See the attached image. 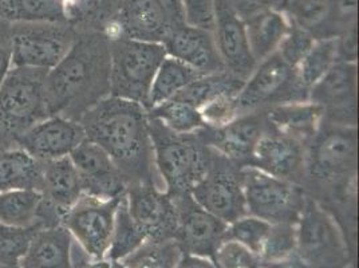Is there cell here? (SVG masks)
<instances>
[{
  "label": "cell",
  "mask_w": 359,
  "mask_h": 268,
  "mask_svg": "<svg viewBox=\"0 0 359 268\" xmlns=\"http://www.w3.org/2000/svg\"><path fill=\"white\" fill-rule=\"evenodd\" d=\"M79 123L86 138L110 156L126 185L150 184L165 191L154 161L145 106L109 95L88 110Z\"/></svg>",
  "instance_id": "cell-1"
},
{
  "label": "cell",
  "mask_w": 359,
  "mask_h": 268,
  "mask_svg": "<svg viewBox=\"0 0 359 268\" xmlns=\"http://www.w3.org/2000/svg\"><path fill=\"white\" fill-rule=\"evenodd\" d=\"M110 36L86 31L76 36L66 57L46 76L50 116L78 121L110 95Z\"/></svg>",
  "instance_id": "cell-2"
},
{
  "label": "cell",
  "mask_w": 359,
  "mask_h": 268,
  "mask_svg": "<svg viewBox=\"0 0 359 268\" xmlns=\"http://www.w3.org/2000/svg\"><path fill=\"white\" fill-rule=\"evenodd\" d=\"M358 129L322 121L307 147L303 189L322 207L357 199Z\"/></svg>",
  "instance_id": "cell-3"
},
{
  "label": "cell",
  "mask_w": 359,
  "mask_h": 268,
  "mask_svg": "<svg viewBox=\"0 0 359 268\" xmlns=\"http://www.w3.org/2000/svg\"><path fill=\"white\" fill-rule=\"evenodd\" d=\"M149 129L154 161L165 191L170 196L191 194L208 172L212 148L200 130L175 133L150 117Z\"/></svg>",
  "instance_id": "cell-4"
},
{
  "label": "cell",
  "mask_w": 359,
  "mask_h": 268,
  "mask_svg": "<svg viewBox=\"0 0 359 268\" xmlns=\"http://www.w3.org/2000/svg\"><path fill=\"white\" fill-rule=\"evenodd\" d=\"M163 43L110 38V95L147 107L153 79L166 58Z\"/></svg>",
  "instance_id": "cell-5"
},
{
  "label": "cell",
  "mask_w": 359,
  "mask_h": 268,
  "mask_svg": "<svg viewBox=\"0 0 359 268\" xmlns=\"http://www.w3.org/2000/svg\"><path fill=\"white\" fill-rule=\"evenodd\" d=\"M294 256L302 268H346L351 256L339 225L309 196L297 223Z\"/></svg>",
  "instance_id": "cell-6"
},
{
  "label": "cell",
  "mask_w": 359,
  "mask_h": 268,
  "mask_svg": "<svg viewBox=\"0 0 359 268\" xmlns=\"http://www.w3.org/2000/svg\"><path fill=\"white\" fill-rule=\"evenodd\" d=\"M303 101H309V90L302 85L297 67L285 63L278 53L257 63L236 95L240 116Z\"/></svg>",
  "instance_id": "cell-7"
},
{
  "label": "cell",
  "mask_w": 359,
  "mask_h": 268,
  "mask_svg": "<svg viewBox=\"0 0 359 268\" xmlns=\"http://www.w3.org/2000/svg\"><path fill=\"white\" fill-rule=\"evenodd\" d=\"M247 213L269 224H297L304 207V189L255 168L241 169Z\"/></svg>",
  "instance_id": "cell-8"
},
{
  "label": "cell",
  "mask_w": 359,
  "mask_h": 268,
  "mask_svg": "<svg viewBox=\"0 0 359 268\" xmlns=\"http://www.w3.org/2000/svg\"><path fill=\"white\" fill-rule=\"evenodd\" d=\"M46 70L11 67L0 88V126L19 135L50 117L46 98Z\"/></svg>",
  "instance_id": "cell-9"
},
{
  "label": "cell",
  "mask_w": 359,
  "mask_h": 268,
  "mask_svg": "<svg viewBox=\"0 0 359 268\" xmlns=\"http://www.w3.org/2000/svg\"><path fill=\"white\" fill-rule=\"evenodd\" d=\"M76 36L62 22H20L11 35L13 67L50 72L66 57Z\"/></svg>",
  "instance_id": "cell-10"
},
{
  "label": "cell",
  "mask_w": 359,
  "mask_h": 268,
  "mask_svg": "<svg viewBox=\"0 0 359 268\" xmlns=\"http://www.w3.org/2000/svg\"><path fill=\"white\" fill-rule=\"evenodd\" d=\"M243 166L212 149L210 168L191 196L201 208L224 223L248 215L241 181Z\"/></svg>",
  "instance_id": "cell-11"
},
{
  "label": "cell",
  "mask_w": 359,
  "mask_h": 268,
  "mask_svg": "<svg viewBox=\"0 0 359 268\" xmlns=\"http://www.w3.org/2000/svg\"><path fill=\"white\" fill-rule=\"evenodd\" d=\"M122 197L102 200L82 194L74 206L63 215L62 225L67 228L79 247L90 257L97 260L106 259L113 238L116 212Z\"/></svg>",
  "instance_id": "cell-12"
},
{
  "label": "cell",
  "mask_w": 359,
  "mask_h": 268,
  "mask_svg": "<svg viewBox=\"0 0 359 268\" xmlns=\"http://www.w3.org/2000/svg\"><path fill=\"white\" fill-rule=\"evenodd\" d=\"M358 66L335 62L309 91V101L323 110V119L344 126H358Z\"/></svg>",
  "instance_id": "cell-13"
},
{
  "label": "cell",
  "mask_w": 359,
  "mask_h": 268,
  "mask_svg": "<svg viewBox=\"0 0 359 268\" xmlns=\"http://www.w3.org/2000/svg\"><path fill=\"white\" fill-rule=\"evenodd\" d=\"M179 222L175 239L184 253L210 257L213 260L216 250L224 241L228 224L201 208L191 194L172 196Z\"/></svg>",
  "instance_id": "cell-14"
},
{
  "label": "cell",
  "mask_w": 359,
  "mask_h": 268,
  "mask_svg": "<svg viewBox=\"0 0 359 268\" xmlns=\"http://www.w3.org/2000/svg\"><path fill=\"white\" fill-rule=\"evenodd\" d=\"M125 196L129 213L147 240L175 239L179 212L170 194L150 184H133Z\"/></svg>",
  "instance_id": "cell-15"
},
{
  "label": "cell",
  "mask_w": 359,
  "mask_h": 268,
  "mask_svg": "<svg viewBox=\"0 0 359 268\" xmlns=\"http://www.w3.org/2000/svg\"><path fill=\"white\" fill-rule=\"evenodd\" d=\"M306 145L279 132L267 121L264 133L262 134L255 148L250 166H255L273 177L290 181L303 188L306 179Z\"/></svg>",
  "instance_id": "cell-16"
},
{
  "label": "cell",
  "mask_w": 359,
  "mask_h": 268,
  "mask_svg": "<svg viewBox=\"0 0 359 268\" xmlns=\"http://www.w3.org/2000/svg\"><path fill=\"white\" fill-rule=\"evenodd\" d=\"M85 140L82 125L62 116H50L16 135L20 149L26 150L41 163L70 156Z\"/></svg>",
  "instance_id": "cell-17"
},
{
  "label": "cell",
  "mask_w": 359,
  "mask_h": 268,
  "mask_svg": "<svg viewBox=\"0 0 359 268\" xmlns=\"http://www.w3.org/2000/svg\"><path fill=\"white\" fill-rule=\"evenodd\" d=\"M69 157L78 172L83 194L113 200L126 194L128 185L118 168L100 145L86 138Z\"/></svg>",
  "instance_id": "cell-18"
},
{
  "label": "cell",
  "mask_w": 359,
  "mask_h": 268,
  "mask_svg": "<svg viewBox=\"0 0 359 268\" xmlns=\"http://www.w3.org/2000/svg\"><path fill=\"white\" fill-rule=\"evenodd\" d=\"M213 35L225 70L245 82L257 63L250 50L245 23L236 15L229 0H215Z\"/></svg>",
  "instance_id": "cell-19"
},
{
  "label": "cell",
  "mask_w": 359,
  "mask_h": 268,
  "mask_svg": "<svg viewBox=\"0 0 359 268\" xmlns=\"http://www.w3.org/2000/svg\"><path fill=\"white\" fill-rule=\"evenodd\" d=\"M266 125V112H257L239 116L220 128L205 126L200 133L210 148L244 168L251 164Z\"/></svg>",
  "instance_id": "cell-20"
},
{
  "label": "cell",
  "mask_w": 359,
  "mask_h": 268,
  "mask_svg": "<svg viewBox=\"0 0 359 268\" xmlns=\"http://www.w3.org/2000/svg\"><path fill=\"white\" fill-rule=\"evenodd\" d=\"M164 47L168 57L185 63L201 75L225 70L212 31L192 27L187 23L176 26L166 38Z\"/></svg>",
  "instance_id": "cell-21"
},
{
  "label": "cell",
  "mask_w": 359,
  "mask_h": 268,
  "mask_svg": "<svg viewBox=\"0 0 359 268\" xmlns=\"http://www.w3.org/2000/svg\"><path fill=\"white\" fill-rule=\"evenodd\" d=\"M116 23L117 32L113 36L163 45L175 27L160 0H121Z\"/></svg>",
  "instance_id": "cell-22"
},
{
  "label": "cell",
  "mask_w": 359,
  "mask_h": 268,
  "mask_svg": "<svg viewBox=\"0 0 359 268\" xmlns=\"http://www.w3.org/2000/svg\"><path fill=\"white\" fill-rule=\"evenodd\" d=\"M74 239L62 224L41 228L19 266L23 268H72Z\"/></svg>",
  "instance_id": "cell-23"
},
{
  "label": "cell",
  "mask_w": 359,
  "mask_h": 268,
  "mask_svg": "<svg viewBox=\"0 0 359 268\" xmlns=\"http://www.w3.org/2000/svg\"><path fill=\"white\" fill-rule=\"evenodd\" d=\"M266 117L275 129L309 147L323 121V110L310 101H303L271 107Z\"/></svg>",
  "instance_id": "cell-24"
},
{
  "label": "cell",
  "mask_w": 359,
  "mask_h": 268,
  "mask_svg": "<svg viewBox=\"0 0 359 268\" xmlns=\"http://www.w3.org/2000/svg\"><path fill=\"white\" fill-rule=\"evenodd\" d=\"M43 194L63 215L83 194L81 180L70 157L43 163Z\"/></svg>",
  "instance_id": "cell-25"
},
{
  "label": "cell",
  "mask_w": 359,
  "mask_h": 268,
  "mask_svg": "<svg viewBox=\"0 0 359 268\" xmlns=\"http://www.w3.org/2000/svg\"><path fill=\"white\" fill-rule=\"evenodd\" d=\"M14 189L43 191V163L20 148L0 153V192Z\"/></svg>",
  "instance_id": "cell-26"
},
{
  "label": "cell",
  "mask_w": 359,
  "mask_h": 268,
  "mask_svg": "<svg viewBox=\"0 0 359 268\" xmlns=\"http://www.w3.org/2000/svg\"><path fill=\"white\" fill-rule=\"evenodd\" d=\"M244 23L250 50L256 63L276 53L290 27L288 19L280 10L264 11Z\"/></svg>",
  "instance_id": "cell-27"
},
{
  "label": "cell",
  "mask_w": 359,
  "mask_h": 268,
  "mask_svg": "<svg viewBox=\"0 0 359 268\" xmlns=\"http://www.w3.org/2000/svg\"><path fill=\"white\" fill-rule=\"evenodd\" d=\"M244 81L226 70L213 74L201 75L185 89L181 90L175 100L192 105L198 110L220 97H232L239 93ZM173 100V98H172Z\"/></svg>",
  "instance_id": "cell-28"
},
{
  "label": "cell",
  "mask_w": 359,
  "mask_h": 268,
  "mask_svg": "<svg viewBox=\"0 0 359 268\" xmlns=\"http://www.w3.org/2000/svg\"><path fill=\"white\" fill-rule=\"evenodd\" d=\"M198 76L201 74L192 67L166 55L153 79L147 110L175 98L181 90L185 89Z\"/></svg>",
  "instance_id": "cell-29"
},
{
  "label": "cell",
  "mask_w": 359,
  "mask_h": 268,
  "mask_svg": "<svg viewBox=\"0 0 359 268\" xmlns=\"http://www.w3.org/2000/svg\"><path fill=\"white\" fill-rule=\"evenodd\" d=\"M45 194L36 189H14L0 192V223L29 227L39 222Z\"/></svg>",
  "instance_id": "cell-30"
},
{
  "label": "cell",
  "mask_w": 359,
  "mask_h": 268,
  "mask_svg": "<svg viewBox=\"0 0 359 268\" xmlns=\"http://www.w3.org/2000/svg\"><path fill=\"white\" fill-rule=\"evenodd\" d=\"M182 253L176 239L147 240L120 262L125 268H176Z\"/></svg>",
  "instance_id": "cell-31"
},
{
  "label": "cell",
  "mask_w": 359,
  "mask_h": 268,
  "mask_svg": "<svg viewBox=\"0 0 359 268\" xmlns=\"http://www.w3.org/2000/svg\"><path fill=\"white\" fill-rule=\"evenodd\" d=\"M148 116L175 133H196L207 126L197 107L175 98L151 107Z\"/></svg>",
  "instance_id": "cell-32"
},
{
  "label": "cell",
  "mask_w": 359,
  "mask_h": 268,
  "mask_svg": "<svg viewBox=\"0 0 359 268\" xmlns=\"http://www.w3.org/2000/svg\"><path fill=\"white\" fill-rule=\"evenodd\" d=\"M1 15L20 22H62L66 19L62 0H0Z\"/></svg>",
  "instance_id": "cell-33"
},
{
  "label": "cell",
  "mask_w": 359,
  "mask_h": 268,
  "mask_svg": "<svg viewBox=\"0 0 359 268\" xmlns=\"http://www.w3.org/2000/svg\"><path fill=\"white\" fill-rule=\"evenodd\" d=\"M145 241H147V236L144 231L132 219L128 208V203H126V196H123L121 199L118 208L116 212L113 238H111V244L107 251L106 259L122 260L129 253L135 251Z\"/></svg>",
  "instance_id": "cell-34"
},
{
  "label": "cell",
  "mask_w": 359,
  "mask_h": 268,
  "mask_svg": "<svg viewBox=\"0 0 359 268\" xmlns=\"http://www.w3.org/2000/svg\"><path fill=\"white\" fill-rule=\"evenodd\" d=\"M337 62V38L316 39L313 47L297 66L302 85L310 91L315 83L329 72Z\"/></svg>",
  "instance_id": "cell-35"
},
{
  "label": "cell",
  "mask_w": 359,
  "mask_h": 268,
  "mask_svg": "<svg viewBox=\"0 0 359 268\" xmlns=\"http://www.w3.org/2000/svg\"><path fill=\"white\" fill-rule=\"evenodd\" d=\"M41 228H45L42 223L29 227H13L0 223V264H19L27 253L35 234Z\"/></svg>",
  "instance_id": "cell-36"
},
{
  "label": "cell",
  "mask_w": 359,
  "mask_h": 268,
  "mask_svg": "<svg viewBox=\"0 0 359 268\" xmlns=\"http://www.w3.org/2000/svg\"><path fill=\"white\" fill-rule=\"evenodd\" d=\"M297 248V224H271L264 240L260 259L263 266H271L287 260Z\"/></svg>",
  "instance_id": "cell-37"
},
{
  "label": "cell",
  "mask_w": 359,
  "mask_h": 268,
  "mask_svg": "<svg viewBox=\"0 0 359 268\" xmlns=\"http://www.w3.org/2000/svg\"><path fill=\"white\" fill-rule=\"evenodd\" d=\"M269 227L271 224L267 222L251 215H245L233 223L228 224L224 240L238 241L260 257L264 240L269 235Z\"/></svg>",
  "instance_id": "cell-38"
},
{
  "label": "cell",
  "mask_w": 359,
  "mask_h": 268,
  "mask_svg": "<svg viewBox=\"0 0 359 268\" xmlns=\"http://www.w3.org/2000/svg\"><path fill=\"white\" fill-rule=\"evenodd\" d=\"M213 262L219 268H262V259L233 240H224L216 250Z\"/></svg>",
  "instance_id": "cell-39"
},
{
  "label": "cell",
  "mask_w": 359,
  "mask_h": 268,
  "mask_svg": "<svg viewBox=\"0 0 359 268\" xmlns=\"http://www.w3.org/2000/svg\"><path fill=\"white\" fill-rule=\"evenodd\" d=\"M315 41L316 39L310 32L290 23V27L285 32L276 53L285 63H288L292 67H297L300 60L304 58V55L313 47Z\"/></svg>",
  "instance_id": "cell-40"
},
{
  "label": "cell",
  "mask_w": 359,
  "mask_h": 268,
  "mask_svg": "<svg viewBox=\"0 0 359 268\" xmlns=\"http://www.w3.org/2000/svg\"><path fill=\"white\" fill-rule=\"evenodd\" d=\"M238 95V94H236ZM236 95L220 97L210 104L203 106L200 113L204 122L210 128H220L228 122L239 117V109L236 104Z\"/></svg>",
  "instance_id": "cell-41"
},
{
  "label": "cell",
  "mask_w": 359,
  "mask_h": 268,
  "mask_svg": "<svg viewBox=\"0 0 359 268\" xmlns=\"http://www.w3.org/2000/svg\"><path fill=\"white\" fill-rule=\"evenodd\" d=\"M188 26L212 31L215 27V0H181Z\"/></svg>",
  "instance_id": "cell-42"
},
{
  "label": "cell",
  "mask_w": 359,
  "mask_h": 268,
  "mask_svg": "<svg viewBox=\"0 0 359 268\" xmlns=\"http://www.w3.org/2000/svg\"><path fill=\"white\" fill-rule=\"evenodd\" d=\"M233 11L243 22L269 10H280L285 0H229Z\"/></svg>",
  "instance_id": "cell-43"
},
{
  "label": "cell",
  "mask_w": 359,
  "mask_h": 268,
  "mask_svg": "<svg viewBox=\"0 0 359 268\" xmlns=\"http://www.w3.org/2000/svg\"><path fill=\"white\" fill-rule=\"evenodd\" d=\"M357 58H358L357 26H354L337 38V60L357 63Z\"/></svg>",
  "instance_id": "cell-44"
},
{
  "label": "cell",
  "mask_w": 359,
  "mask_h": 268,
  "mask_svg": "<svg viewBox=\"0 0 359 268\" xmlns=\"http://www.w3.org/2000/svg\"><path fill=\"white\" fill-rule=\"evenodd\" d=\"M176 268H219L216 263L204 256H197L191 253H182Z\"/></svg>",
  "instance_id": "cell-45"
},
{
  "label": "cell",
  "mask_w": 359,
  "mask_h": 268,
  "mask_svg": "<svg viewBox=\"0 0 359 268\" xmlns=\"http://www.w3.org/2000/svg\"><path fill=\"white\" fill-rule=\"evenodd\" d=\"M160 1L164 6L166 13L170 16L175 27L176 26H181V25H185L181 0H160Z\"/></svg>",
  "instance_id": "cell-46"
},
{
  "label": "cell",
  "mask_w": 359,
  "mask_h": 268,
  "mask_svg": "<svg viewBox=\"0 0 359 268\" xmlns=\"http://www.w3.org/2000/svg\"><path fill=\"white\" fill-rule=\"evenodd\" d=\"M13 67L11 63V48L10 46L0 45V88Z\"/></svg>",
  "instance_id": "cell-47"
},
{
  "label": "cell",
  "mask_w": 359,
  "mask_h": 268,
  "mask_svg": "<svg viewBox=\"0 0 359 268\" xmlns=\"http://www.w3.org/2000/svg\"><path fill=\"white\" fill-rule=\"evenodd\" d=\"M110 262H111V268H125L120 260H110Z\"/></svg>",
  "instance_id": "cell-48"
},
{
  "label": "cell",
  "mask_w": 359,
  "mask_h": 268,
  "mask_svg": "<svg viewBox=\"0 0 359 268\" xmlns=\"http://www.w3.org/2000/svg\"><path fill=\"white\" fill-rule=\"evenodd\" d=\"M0 268H23V267H20V266H19V264H10V266H1V264H0Z\"/></svg>",
  "instance_id": "cell-49"
}]
</instances>
